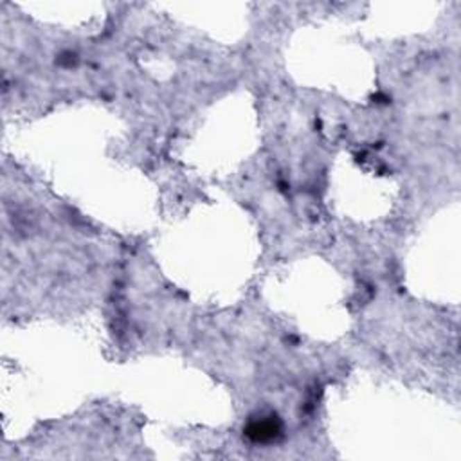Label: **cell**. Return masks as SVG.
<instances>
[{
  "instance_id": "obj_1",
  "label": "cell",
  "mask_w": 461,
  "mask_h": 461,
  "mask_svg": "<svg viewBox=\"0 0 461 461\" xmlns=\"http://www.w3.org/2000/svg\"><path fill=\"white\" fill-rule=\"evenodd\" d=\"M280 435V426H278V421L271 420V418H267V420H260V421H253L247 429V436L254 442H272V439L278 438Z\"/></svg>"
}]
</instances>
